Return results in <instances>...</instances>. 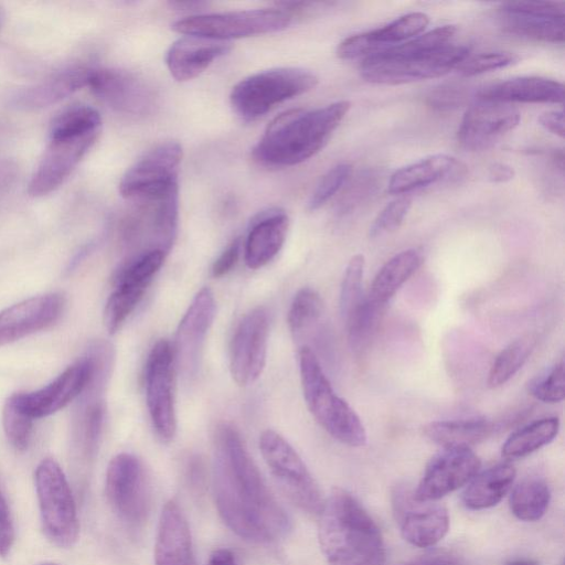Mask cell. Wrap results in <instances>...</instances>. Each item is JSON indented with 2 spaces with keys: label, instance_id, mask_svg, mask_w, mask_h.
I'll use <instances>...</instances> for the list:
<instances>
[{
  "label": "cell",
  "instance_id": "1",
  "mask_svg": "<svg viewBox=\"0 0 565 565\" xmlns=\"http://www.w3.org/2000/svg\"><path fill=\"white\" fill-rule=\"evenodd\" d=\"M213 488L223 522L239 537L270 543L290 529V520L267 487L238 431L218 427L215 438Z\"/></svg>",
  "mask_w": 565,
  "mask_h": 565
},
{
  "label": "cell",
  "instance_id": "2",
  "mask_svg": "<svg viewBox=\"0 0 565 565\" xmlns=\"http://www.w3.org/2000/svg\"><path fill=\"white\" fill-rule=\"evenodd\" d=\"M350 108V102L339 100L316 109L281 113L254 147V159L268 167H290L310 159L327 145Z\"/></svg>",
  "mask_w": 565,
  "mask_h": 565
},
{
  "label": "cell",
  "instance_id": "3",
  "mask_svg": "<svg viewBox=\"0 0 565 565\" xmlns=\"http://www.w3.org/2000/svg\"><path fill=\"white\" fill-rule=\"evenodd\" d=\"M319 515V544L329 565L385 564L377 525L349 492L334 489Z\"/></svg>",
  "mask_w": 565,
  "mask_h": 565
},
{
  "label": "cell",
  "instance_id": "4",
  "mask_svg": "<svg viewBox=\"0 0 565 565\" xmlns=\"http://www.w3.org/2000/svg\"><path fill=\"white\" fill-rule=\"evenodd\" d=\"M102 129L99 113L87 105L64 109L52 121L49 143L29 184L32 196L56 190L94 145Z\"/></svg>",
  "mask_w": 565,
  "mask_h": 565
},
{
  "label": "cell",
  "instance_id": "5",
  "mask_svg": "<svg viewBox=\"0 0 565 565\" xmlns=\"http://www.w3.org/2000/svg\"><path fill=\"white\" fill-rule=\"evenodd\" d=\"M298 358L305 402L317 423L344 445H365L367 436L363 423L354 409L337 395L315 351L301 345Z\"/></svg>",
  "mask_w": 565,
  "mask_h": 565
},
{
  "label": "cell",
  "instance_id": "6",
  "mask_svg": "<svg viewBox=\"0 0 565 565\" xmlns=\"http://www.w3.org/2000/svg\"><path fill=\"white\" fill-rule=\"evenodd\" d=\"M469 54L468 45L452 42L427 52H407L395 45L363 58L360 74L374 84H406L444 76Z\"/></svg>",
  "mask_w": 565,
  "mask_h": 565
},
{
  "label": "cell",
  "instance_id": "7",
  "mask_svg": "<svg viewBox=\"0 0 565 565\" xmlns=\"http://www.w3.org/2000/svg\"><path fill=\"white\" fill-rule=\"evenodd\" d=\"M318 84L317 76L299 67L262 71L239 81L230 95L233 110L245 120H254L276 105L302 95Z\"/></svg>",
  "mask_w": 565,
  "mask_h": 565
},
{
  "label": "cell",
  "instance_id": "8",
  "mask_svg": "<svg viewBox=\"0 0 565 565\" xmlns=\"http://www.w3.org/2000/svg\"><path fill=\"white\" fill-rule=\"evenodd\" d=\"M36 498L46 537L58 547L73 546L78 537L79 522L72 489L60 465L43 459L34 473Z\"/></svg>",
  "mask_w": 565,
  "mask_h": 565
},
{
  "label": "cell",
  "instance_id": "9",
  "mask_svg": "<svg viewBox=\"0 0 565 565\" xmlns=\"http://www.w3.org/2000/svg\"><path fill=\"white\" fill-rule=\"evenodd\" d=\"M292 17L279 7L205 13L186 17L172 24V30L183 35L202 36L230 42L286 29Z\"/></svg>",
  "mask_w": 565,
  "mask_h": 565
},
{
  "label": "cell",
  "instance_id": "10",
  "mask_svg": "<svg viewBox=\"0 0 565 565\" xmlns=\"http://www.w3.org/2000/svg\"><path fill=\"white\" fill-rule=\"evenodd\" d=\"M259 449L274 479L289 500L302 511L319 514L324 500L294 447L277 431L266 429L259 437Z\"/></svg>",
  "mask_w": 565,
  "mask_h": 565
},
{
  "label": "cell",
  "instance_id": "11",
  "mask_svg": "<svg viewBox=\"0 0 565 565\" xmlns=\"http://www.w3.org/2000/svg\"><path fill=\"white\" fill-rule=\"evenodd\" d=\"M182 153L177 141H166L148 150L122 175L120 194L139 202L158 200L177 191Z\"/></svg>",
  "mask_w": 565,
  "mask_h": 565
},
{
  "label": "cell",
  "instance_id": "12",
  "mask_svg": "<svg viewBox=\"0 0 565 565\" xmlns=\"http://www.w3.org/2000/svg\"><path fill=\"white\" fill-rule=\"evenodd\" d=\"M105 490L113 511L126 525L138 527L145 523L151 490L145 467L136 456L121 452L109 461Z\"/></svg>",
  "mask_w": 565,
  "mask_h": 565
},
{
  "label": "cell",
  "instance_id": "13",
  "mask_svg": "<svg viewBox=\"0 0 565 565\" xmlns=\"http://www.w3.org/2000/svg\"><path fill=\"white\" fill-rule=\"evenodd\" d=\"M174 360L172 347L162 339L151 349L145 371L146 401L152 427L164 443L173 439L177 430L174 407Z\"/></svg>",
  "mask_w": 565,
  "mask_h": 565
},
{
  "label": "cell",
  "instance_id": "14",
  "mask_svg": "<svg viewBox=\"0 0 565 565\" xmlns=\"http://www.w3.org/2000/svg\"><path fill=\"white\" fill-rule=\"evenodd\" d=\"M166 255L161 250L139 253L117 270L115 289L104 310V323L109 333L117 332L135 310L162 266Z\"/></svg>",
  "mask_w": 565,
  "mask_h": 565
},
{
  "label": "cell",
  "instance_id": "15",
  "mask_svg": "<svg viewBox=\"0 0 565 565\" xmlns=\"http://www.w3.org/2000/svg\"><path fill=\"white\" fill-rule=\"evenodd\" d=\"M503 31L544 43H563L565 4L558 1H509L498 11Z\"/></svg>",
  "mask_w": 565,
  "mask_h": 565
},
{
  "label": "cell",
  "instance_id": "16",
  "mask_svg": "<svg viewBox=\"0 0 565 565\" xmlns=\"http://www.w3.org/2000/svg\"><path fill=\"white\" fill-rule=\"evenodd\" d=\"M268 334L269 315L264 307L253 309L238 323L230 347V370L238 385H250L263 373Z\"/></svg>",
  "mask_w": 565,
  "mask_h": 565
},
{
  "label": "cell",
  "instance_id": "17",
  "mask_svg": "<svg viewBox=\"0 0 565 565\" xmlns=\"http://www.w3.org/2000/svg\"><path fill=\"white\" fill-rule=\"evenodd\" d=\"M215 298L207 287L200 289L183 315L172 347L174 366L191 381L198 374L202 349L215 318Z\"/></svg>",
  "mask_w": 565,
  "mask_h": 565
},
{
  "label": "cell",
  "instance_id": "18",
  "mask_svg": "<svg viewBox=\"0 0 565 565\" xmlns=\"http://www.w3.org/2000/svg\"><path fill=\"white\" fill-rule=\"evenodd\" d=\"M520 118L513 104L476 97L462 116L458 141L470 151L489 149L513 130Z\"/></svg>",
  "mask_w": 565,
  "mask_h": 565
},
{
  "label": "cell",
  "instance_id": "19",
  "mask_svg": "<svg viewBox=\"0 0 565 565\" xmlns=\"http://www.w3.org/2000/svg\"><path fill=\"white\" fill-rule=\"evenodd\" d=\"M479 457L468 447H446L428 462L413 491L418 501L434 502L468 483L479 471Z\"/></svg>",
  "mask_w": 565,
  "mask_h": 565
},
{
  "label": "cell",
  "instance_id": "20",
  "mask_svg": "<svg viewBox=\"0 0 565 565\" xmlns=\"http://www.w3.org/2000/svg\"><path fill=\"white\" fill-rule=\"evenodd\" d=\"M94 374V364L87 354L68 366L46 386L10 396L14 405L32 419L46 417L82 395Z\"/></svg>",
  "mask_w": 565,
  "mask_h": 565
},
{
  "label": "cell",
  "instance_id": "21",
  "mask_svg": "<svg viewBox=\"0 0 565 565\" xmlns=\"http://www.w3.org/2000/svg\"><path fill=\"white\" fill-rule=\"evenodd\" d=\"M392 504L401 534L409 544L429 547L447 534L449 514L444 505L418 501L403 487L393 491Z\"/></svg>",
  "mask_w": 565,
  "mask_h": 565
},
{
  "label": "cell",
  "instance_id": "22",
  "mask_svg": "<svg viewBox=\"0 0 565 565\" xmlns=\"http://www.w3.org/2000/svg\"><path fill=\"white\" fill-rule=\"evenodd\" d=\"M88 86L102 102L124 115L145 116L156 104L152 87L125 70L93 68Z\"/></svg>",
  "mask_w": 565,
  "mask_h": 565
},
{
  "label": "cell",
  "instance_id": "23",
  "mask_svg": "<svg viewBox=\"0 0 565 565\" xmlns=\"http://www.w3.org/2000/svg\"><path fill=\"white\" fill-rule=\"evenodd\" d=\"M64 298L51 292L31 297L0 311V345L46 329L63 312Z\"/></svg>",
  "mask_w": 565,
  "mask_h": 565
},
{
  "label": "cell",
  "instance_id": "24",
  "mask_svg": "<svg viewBox=\"0 0 565 565\" xmlns=\"http://www.w3.org/2000/svg\"><path fill=\"white\" fill-rule=\"evenodd\" d=\"M288 226V215L279 207L255 215L244 243V259L250 269L264 267L275 258L286 241Z\"/></svg>",
  "mask_w": 565,
  "mask_h": 565
},
{
  "label": "cell",
  "instance_id": "25",
  "mask_svg": "<svg viewBox=\"0 0 565 565\" xmlns=\"http://www.w3.org/2000/svg\"><path fill=\"white\" fill-rule=\"evenodd\" d=\"M154 565H196L188 521L174 500H169L160 514Z\"/></svg>",
  "mask_w": 565,
  "mask_h": 565
},
{
  "label": "cell",
  "instance_id": "26",
  "mask_svg": "<svg viewBox=\"0 0 565 565\" xmlns=\"http://www.w3.org/2000/svg\"><path fill=\"white\" fill-rule=\"evenodd\" d=\"M231 47V42L183 35L169 47L166 64L177 81L186 82L199 76L215 60L227 54Z\"/></svg>",
  "mask_w": 565,
  "mask_h": 565
},
{
  "label": "cell",
  "instance_id": "27",
  "mask_svg": "<svg viewBox=\"0 0 565 565\" xmlns=\"http://www.w3.org/2000/svg\"><path fill=\"white\" fill-rule=\"evenodd\" d=\"M456 158L438 153L420 159L396 170L388 181L392 194H405L441 181H454L463 175L466 169Z\"/></svg>",
  "mask_w": 565,
  "mask_h": 565
},
{
  "label": "cell",
  "instance_id": "28",
  "mask_svg": "<svg viewBox=\"0 0 565 565\" xmlns=\"http://www.w3.org/2000/svg\"><path fill=\"white\" fill-rule=\"evenodd\" d=\"M92 67L71 66L57 71L41 82L13 96L12 104L22 109H39L51 106L88 86Z\"/></svg>",
  "mask_w": 565,
  "mask_h": 565
},
{
  "label": "cell",
  "instance_id": "29",
  "mask_svg": "<svg viewBox=\"0 0 565 565\" xmlns=\"http://www.w3.org/2000/svg\"><path fill=\"white\" fill-rule=\"evenodd\" d=\"M477 98L509 104H562L564 100V85L552 78L523 76L489 85L478 92Z\"/></svg>",
  "mask_w": 565,
  "mask_h": 565
},
{
  "label": "cell",
  "instance_id": "30",
  "mask_svg": "<svg viewBox=\"0 0 565 565\" xmlns=\"http://www.w3.org/2000/svg\"><path fill=\"white\" fill-rule=\"evenodd\" d=\"M515 473L510 463H499L477 473L462 493L465 505L471 510L494 507L510 490Z\"/></svg>",
  "mask_w": 565,
  "mask_h": 565
},
{
  "label": "cell",
  "instance_id": "31",
  "mask_svg": "<svg viewBox=\"0 0 565 565\" xmlns=\"http://www.w3.org/2000/svg\"><path fill=\"white\" fill-rule=\"evenodd\" d=\"M422 254L414 248L402 250L388 259L376 273L366 297L386 306L396 291L417 271Z\"/></svg>",
  "mask_w": 565,
  "mask_h": 565
},
{
  "label": "cell",
  "instance_id": "32",
  "mask_svg": "<svg viewBox=\"0 0 565 565\" xmlns=\"http://www.w3.org/2000/svg\"><path fill=\"white\" fill-rule=\"evenodd\" d=\"M494 429L495 425L491 420L477 418L431 422L423 427V433L443 448H470L490 437Z\"/></svg>",
  "mask_w": 565,
  "mask_h": 565
},
{
  "label": "cell",
  "instance_id": "33",
  "mask_svg": "<svg viewBox=\"0 0 565 565\" xmlns=\"http://www.w3.org/2000/svg\"><path fill=\"white\" fill-rule=\"evenodd\" d=\"M429 24L424 12L403 14L382 28L361 33L367 56L402 44L422 34Z\"/></svg>",
  "mask_w": 565,
  "mask_h": 565
},
{
  "label": "cell",
  "instance_id": "34",
  "mask_svg": "<svg viewBox=\"0 0 565 565\" xmlns=\"http://www.w3.org/2000/svg\"><path fill=\"white\" fill-rule=\"evenodd\" d=\"M559 419L544 417L512 433L501 448L504 458L525 457L550 444L558 434Z\"/></svg>",
  "mask_w": 565,
  "mask_h": 565
},
{
  "label": "cell",
  "instance_id": "35",
  "mask_svg": "<svg viewBox=\"0 0 565 565\" xmlns=\"http://www.w3.org/2000/svg\"><path fill=\"white\" fill-rule=\"evenodd\" d=\"M551 499L547 483L540 478H527L515 486L510 495V509L522 521L540 520Z\"/></svg>",
  "mask_w": 565,
  "mask_h": 565
},
{
  "label": "cell",
  "instance_id": "36",
  "mask_svg": "<svg viewBox=\"0 0 565 565\" xmlns=\"http://www.w3.org/2000/svg\"><path fill=\"white\" fill-rule=\"evenodd\" d=\"M385 306L370 300L366 296L361 303L343 320L348 340L354 354L367 349L381 321Z\"/></svg>",
  "mask_w": 565,
  "mask_h": 565
},
{
  "label": "cell",
  "instance_id": "37",
  "mask_svg": "<svg viewBox=\"0 0 565 565\" xmlns=\"http://www.w3.org/2000/svg\"><path fill=\"white\" fill-rule=\"evenodd\" d=\"M536 345L534 334H525L507 345L494 359L488 375V386L497 388L510 381L530 358Z\"/></svg>",
  "mask_w": 565,
  "mask_h": 565
},
{
  "label": "cell",
  "instance_id": "38",
  "mask_svg": "<svg viewBox=\"0 0 565 565\" xmlns=\"http://www.w3.org/2000/svg\"><path fill=\"white\" fill-rule=\"evenodd\" d=\"M323 301L312 288H301L294 297L288 311V327L295 340L299 341L320 321Z\"/></svg>",
  "mask_w": 565,
  "mask_h": 565
},
{
  "label": "cell",
  "instance_id": "39",
  "mask_svg": "<svg viewBox=\"0 0 565 565\" xmlns=\"http://www.w3.org/2000/svg\"><path fill=\"white\" fill-rule=\"evenodd\" d=\"M364 266V256L356 254L350 258L345 267L340 288V312L343 320L364 298L362 292Z\"/></svg>",
  "mask_w": 565,
  "mask_h": 565
},
{
  "label": "cell",
  "instance_id": "40",
  "mask_svg": "<svg viewBox=\"0 0 565 565\" xmlns=\"http://www.w3.org/2000/svg\"><path fill=\"white\" fill-rule=\"evenodd\" d=\"M565 364L561 360L547 373L537 375L526 384L527 393L543 403H558L565 397Z\"/></svg>",
  "mask_w": 565,
  "mask_h": 565
},
{
  "label": "cell",
  "instance_id": "41",
  "mask_svg": "<svg viewBox=\"0 0 565 565\" xmlns=\"http://www.w3.org/2000/svg\"><path fill=\"white\" fill-rule=\"evenodd\" d=\"M3 429L10 444L24 450L31 439L33 420L21 412L9 397L3 407Z\"/></svg>",
  "mask_w": 565,
  "mask_h": 565
},
{
  "label": "cell",
  "instance_id": "42",
  "mask_svg": "<svg viewBox=\"0 0 565 565\" xmlns=\"http://www.w3.org/2000/svg\"><path fill=\"white\" fill-rule=\"evenodd\" d=\"M104 406L100 401H93L86 405L81 415L79 424L77 427L78 441L86 455H93L97 448L103 423H104Z\"/></svg>",
  "mask_w": 565,
  "mask_h": 565
},
{
  "label": "cell",
  "instance_id": "43",
  "mask_svg": "<svg viewBox=\"0 0 565 565\" xmlns=\"http://www.w3.org/2000/svg\"><path fill=\"white\" fill-rule=\"evenodd\" d=\"M352 172L349 163H339L331 168L318 182L309 201L308 209L316 211L331 200L347 183Z\"/></svg>",
  "mask_w": 565,
  "mask_h": 565
},
{
  "label": "cell",
  "instance_id": "44",
  "mask_svg": "<svg viewBox=\"0 0 565 565\" xmlns=\"http://www.w3.org/2000/svg\"><path fill=\"white\" fill-rule=\"evenodd\" d=\"M519 61V56L511 52H484L469 54L457 67L456 71L466 77L480 75L495 71Z\"/></svg>",
  "mask_w": 565,
  "mask_h": 565
},
{
  "label": "cell",
  "instance_id": "45",
  "mask_svg": "<svg viewBox=\"0 0 565 565\" xmlns=\"http://www.w3.org/2000/svg\"><path fill=\"white\" fill-rule=\"evenodd\" d=\"M411 206L412 200L406 195H401L391 201L372 223L370 236L374 238L397 230L408 214Z\"/></svg>",
  "mask_w": 565,
  "mask_h": 565
},
{
  "label": "cell",
  "instance_id": "46",
  "mask_svg": "<svg viewBox=\"0 0 565 565\" xmlns=\"http://www.w3.org/2000/svg\"><path fill=\"white\" fill-rule=\"evenodd\" d=\"M468 98L465 87L459 85H443L431 90L427 96L430 107L438 110H448L461 106Z\"/></svg>",
  "mask_w": 565,
  "mask_h": 565
},
{
  "label": "cell",
  "instance_id": "47",
  "mask_svg": "<svg viewBox=\"0 0 565 565\" xmlns=\"http://www.w3.org/2000/svg\"><path fill=\"white\" fill-rule=\"evenodd\" d=\"M14 542V525L11 511L0 489V556H7Z\"/></svg>",
  "mask_w": 565,
  "mask_h": 565
},
{
  "label": "cell",
  "instance_id": "48",
  "mask_svg": "<svg viewBox=\"0 0 565 565\" xmlns=\"http://www.w3.org/2000/svg\"><path fill=\"white\" fill-rule=\"evenodd\" d=\"M241 248V239L236 238L222 252L211 268V274L214 278L225 276L235 267L239 258Z\"/></svg>",
  "mask_w": 565,
  "mask_h": 565
},
{
  "label": "cell",
  "instance_id": "49",
  "mask_svg": "<svg viewBox=\"0 0 565 565\" xmlns=\"http://www.w3.org/2000/svg\"><path fill=\"white\" fill-rule=\"evenodd\" d=\"M18 166L9 159H0V200L13 188L18 179Z\"/></svg>",
  "mask_w": 565,
  "mask_h": 565
},
{
  "label": "cell",
  "instance_id": "50",
  "mask_svg": "<svg viewBox=\"0 0 565 565\" xmlns=\"http://www.w3.org/2000/svg\"><path fill=\"white\" fill-rule=\"evenodd\" d=\"M539 124L548 132L564 138V113L562 110H548L540 115Z\"/></svg>",
  "mask_w": 565,
  "mask_h": 565
},
{
  "label": "cell",
  "instance_id": "51",
  "mask_svg": "<svg viewBox=\"0 0 565 565\" xmlns=\"http://www.w3.org/2000/svg\"><path fill=\"white\" fill-rule=\"evenodd\" d=\"M514 169L505 163L495 162L489 168V180L493 183H505L514 178Z\"/></svg>",
  "mask_w": 565,
  "mask_h": 565
},
{
  "label": "cell",
  "instance_id": "52",
  "mask_svg": "<svg viewBox=\"0 0 565 565\" xmlns=\"http://www.w3.org/2000/svg\"><path fill=\"white\" fill-rule=\"evenodd\" d=\"M406 565H460V563L455 556L440 553L423 556Z\"/></svg>",
  "mask_w": 565,
  "mask_h": 565
},
{
  "label": "cell",
  "instance_id": "53",
  "mask_svg": "<svg viewBox=\"0 0 565 565\" xmlns=\"http://www.w3.org/2000/svg\"><path fill=\"white\" fill-rule=\"evenodd\" d=\"M207 565H237V563L230 550L218 548L211 554Z\"/></svg>",
  "mask_w": 565,
  "mask_h": 565
},
{
  "label": "cell",
  "instance_id": "54",
  "mask_svg": "<svg viewBox=\"0 0 565 565\" xmlns=\"http://www.w3.org/2000/svg\"><path fill=\"white\" fill-rule=\"evenodd\" d=\"M206 3L205 2H200V1H177V2H171V6L172 7H175L177 9H182V10H196V9H200L202 7H204Z\"/></svg>",
  "mask_w": 565,
  "mask_h": 565
},
{
  "label": "cell",
  "instance_id": "55",
  "mask_svg": "<svg viewBox=\"0 0 565 565\" xmlns=\"http://www.w3.org/2000/svg\"><path fill=\"white\" fill-rule=\"evenodd\" d=\"M504 565H539V563L530 558H516L507 562Z\"/></svg>",
  "mask_w": 565,
  "mask_h": 565
},
{
  "label": "cell",
  "instance_id": "56",
  "mask_svg": "<svg viewBox=\"0 0 565 565\" xmlns=\"http://www.w3.org/2000/svg\"><path fill=\"white\" fill-rule=\"evenodd\" d=\"M3 19H4V12H3V9L0 6V25L2 24Z\"/></svg>",
  "mask_w": 565,
  "mask_h": 565
},
{
  "label": "cell",
  "instance_id": "57",
  "mask_svg": "<svg viewBox=\"0 0 565 565\" xmlns=\"http://www.w3.org/2000/svg\"><path fill=\"white\" fill-rule=\"evenodd\" d=\"M41 565H56V564H53V563H44V564H41Z\"/></svg>",
  "mask_w": 565,
  "mask_h": 565
}]
</instances>
